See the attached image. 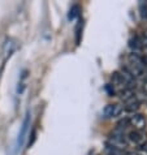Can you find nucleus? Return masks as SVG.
I'll return each instance as SVG.
<instances>
[{"label":"nucleus","mask_w":147,"mask_h":155,"mask_svg":"<svg viewBox=\"0 0 147 155\" xmlns=\"http://www.w3.org/2000/svg\"><path fill=\"white\" fill-rule=\"evenodd\" d=\"M109 141H111L112 146H115V147H117V149L125 147V146L128 145V140H126V137H125V133L119 130V129H115L109 134Z\"/></svg>","instance_id":"obj_1"},{"label":"nucleus","mask_w":147,"mask_h":155,"mask_svg":"<svg viewBox=\"0 0 147 155\" xmlns=\"http://www.w3.org/2000/svg\"><path fill=\"white\" fill-rule=\"evenodd\" d=\"M120 74L121 77H122V80H124V82L125 85L128 86V87H136V84H137V80H136V77L133 76V73L129 71V68L126 65H122L121 67V72H120Z\"/></svg>","instance_id":"obj_2"},{"label":"nucleus","mask_w":147,"mask_h":155,"mask_svg":"<svg viewBox=\"0 0 147 155\" xmlns=\"http://www.w3.org/2000/svg\"><path fill=\"white\" fill-rule=\"evenodd\" d=\"M128 120L130 123V125L136 128V130H143L146 128V119L141 114H133L132 116H129Z\"/></svg>","instance_id":"obj_3"},{"label":"nucleus","mask_w":147,"mask_h":155,"mask_svg":"<svg viewBox=\"0 0 147 155\" xmlns=\"http://www.w3.org/2000/svg\"><path fill=\"white\" fill-rule=\"evenodd\" d=\"M122 114V107L120 104H108L103 110V116L106 119H113Z\"/></svg>","instance_id":"obj_4"},{"label":"nucleus","mask_w":147,"mask_h":155,"mask_svg":"<svg viewBox=\"0 0 147 155\" xmlns=\"http://www.w3.org/2000/svg\"><path fill=\"white\" fill-rule=\"evenodd\" d=\"M128 140L133 142V143H136L137 146H139L142 143H145V142H147V138H146V136L143 134V132L142 130H132L130 133L128 134Z\"/></svg>","instance_id":"obj_5"},{"label":"nucleus","mask_w":147,"mask_h":155,"mask_svg":"<svg viewBox=\"0 0 147 155\" xmlns=\"http://www.w3.org/2000/svg\"><path fill=\"white\" fill-rule=\"evenodd\" d=\"M29 125H30V115L28 114L26 117H25V120H24V123H22V127H21L20 134H18V141H17V143H18V147H21L22 143H24V140H25V137H26Z\"/></svg>","instance_id":"obj_6"},{"label":"nucleus","mask_w":147,"mask_h":155,"mask_svg":"<svg viewBox=\"0 0 147 155\" xmlns=\"http://www.w3.org/2000/svg\"><path fill=\"white\" fill-rule=\"evenodd\" d=\"M139 101H138V98L134 95L132 99H129L128 102H125V110L128 111V112H136V111L139 110Z\"/></svg>","instance_id":"obj_7"},{"label":"nucleus","mask_w":147,"mask_h":155,"mask_svg":"<svg viewBox=\"0 0 147 155\" xmlns=\"http://www.w3.org/2000/svg\"><path fill=\"white\" fill-rule=\"evenodd\" d=\"M129 61H130V64H136V65H139L142 68H147L146 65V60L141 56L139 54H136V52H132L129 54Z\"/></svg>","instance_id":"obj_8"},{"label":"nucleus","mask_w":147,"mask_h":155,"mask_svg":"<svg viewBox=\"0 0 147 155\" xmlns=\"http://www.w3.org/2000/svg\"><path fill=\"white\" fill-rule=\"evenodd\" d=\"M129 68V71H130L133 73V76L138 77V78H143L145 77V68H142L139 65H136V64H130V65H126Z\"/></svg>","instance_id":"obj_9"},{"label":"nucleus","mask_w":147,"mask_h":155,"mask_svg":"<svg viewBox=\"0 0 147 155\" xmlns=\"http://www.w3.org/2000/svg\"><path fill=\"white\" fill-rule=\"evenodd\" d=\"M129 47L133 50V52H138V51H141V48L143 46H142V42H141V38L138 35H134L133 38H130V41H129Z\"/></svg>","instance_id":"obj_10"},{"label":"nucleus","mask_w":147,"mask_h":155,"mask_svg":"<svg viewBox=\"0 0 147 155\" xmlns=\"http://www.w3.org/2000/svg\"><path fill=\"white\" fill-rule=\"evenodd\" d=\"M120 98L122 99L124 102H128L129 99H132L134 97V93H133V90L130 87H122V89H120Z\"/></svg>","instance_id":"obj_11"},{"label":"nucleus","mask_w":147,"mask_h":155,"mask_svg":"<svg viewBox=\"0 0 147 155\" xmlns=\"http://www.w3.org/2000/svg\"><path fill=\"white\" fill-rule=\"evenodd\" d=\"M112 82H113V85H116V86H120L121 89L128 87V86L125 85L122 77H121V74H120V72H115L113 74H112Z\"/></svg>","instance_id":"obj_12"},{"label":"nucleus","mask_w":147,"mask_h":155,"mask_svg":"<svg viewBox=\"0 0 147 155\" xmlns=\"http://www.w3.org/2000/svg\"><path fill=\"white\" fill-rule=\"evenodd\" d=\"M129 125H130V123H129L128 117L126 119H121L120 121L117 123V128L116 129H119V130H121V132H125V129H126Z\"/></svg>","instance_id":"obj_13"},{"label":"nucleus","mask_w":147,"mask_h":155,"mask_svg":"<svg viewBox=\"0 0 147 155\" xmlns=\"http://www.w3.org/2000/svg\"><path fill=\"white\" fill-rule=\"evenodd\" d=\"M78 15H80V7L78 5H73L70 12H69V15H68V18L69 20H74Z\"/></svg>","instance_id":"obj_14"},{"label":"nucleus","mask_w":147,"mask_h":155,"mask_svg":"<svg viewBox=\"0 0 147 155\" xmlns=\"http://www.w3.org/2000/svg\"><path fill=\"white\" fill-rule=\"evenodd\" d=\"M139 11H141L142 18H146V20H147V4H143V3H142L141 5H139Z\"/></svg>","instance_id":"obj_15"},{"label":"nucleus","mask_w":147,"mask_h":155,"mask_svg":"<svg viewBox=\"0 0 147 155\" xmlns=\"http://www.w3.org/2000/svg\"><path fill=\"white\" fill-rule=\"evenodd\" d=\"M106 91L108 93V95L109 97H115V94H116V91H115V87H113V85H106Z\"/></svg>","instance_id":"obj_16"},{"label":"nucleus","mask_w":147,"mask_h":155,"mask_svg":"<svg viewBox=\"0 0 147 155\" xmlns=\"http://www.w3.org/2000/svg\"><path fill=\"white\" fill-rule=\"evenodd\" d=\"M141 42H142V46H147V29L142 33V37H141Z\"/></svg>","instance_id":"obj_17"},{"label":"nucleus","mask_w":147,"mask_h":155,"mask_svg":"<svg viewBox=\"0 0 147 155\" xmlns=\"http://www.w3.org/2000/svg\"><path fill=\"white\" fill-rule=\"evenodd\" d=\"M81 28H82V21H80L78 26H77V43H80V38H81Z\"/></svg>","instance_id":"obj_18"},{"label":"nucleus","mask_w":147,"mask_h":155,"mask_svg":"<svg viewBox=\"0 0 147 155\" xmlns=\"http://www.w3.org/2000/svg\"><path fill=\"white\" fill-rule=\"evenodd\" d=\"M138 150L142 151V153H146L147 154V142H145V143H142V145L138 146Z\"/></svg>","instance_id":"obj_19"},{"label":"nucleus","mask_w":147,"mask_h":155,"mask_svg":"<svg viewBox=\"0 0 147 155\" xmlns=\"http://www.w3.org/2000/svg\"><path fill=\"white\" fill-rule=\"evenodd\" d=\"M143 90L147 93V78H145V81H143Z\"/></svg>","instance_id":"obj_20"},{"label":"nucleus","mask_w":147,"mask_h":155,"mask_svg":"<svg viewBox=\"0 0 147 155\" xmlns=\"http://www.w3.org/2000/svg\"><path fill=\"white\" fill-rule=\"evenodd\" d=\"M124 155H136L134 153H124Z\"/></svg>","instance_id":"obj_21"}]
</instances>
